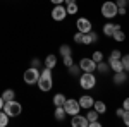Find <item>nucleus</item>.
<instances>
[{"mask_svg": "<svg viewBox=\"0 0 129 127\" xmlns=\"http://www.w3.org/2000/svg\"><path fill=\"white\" fill-rule=\"evenodd\" d=\"M38 88L43 93H48L50 89L53 88V76H52V69L45 67L40 70V77H38Z\"/></svg>", "mask_w": 129, "mask_h": 127, "instance_id": "nucleus-1", "label": "nucleus"}, {"mask_svg": "<svg viewBox=\"0 0 129 127\" xmlns=\"http://www.w3.org/2000/svg\"><path fill=\"white\" fill-rule=\"evenodd\" d=\"M79 86L86 91H91V89L96 88V76L93 72H83L79 76Z\"/></svg>", "mask_w": 129, "mask_h": 127, "instance_id": "nucleus-2", "label": "nucleus"}, {"mask_svg": "<svg viewBox=\"0 0 129 127\" xmlns=\"http://www.w3.org/2000/svg\"><path fill=\"white\" fill-rule=\"evenodd\" d=\"M10 118L14 117H19L21 113H22V105H21L19 101H16V100H10V101H5L4 103V108H2Z\"/></svg>", "mask_w": 129, "mask_h": 127, "instance_id": "nucleus-3", "label": "nucleus"}, {"mask_svg": "<svg viewBox=\"0 0 129 127\" xmlns=\"http://www.w3.org/2000/svg\"><path fill=\"white\" fill-rule=\"evenodd\" d=\"M100 12H102V16H103L105 19H114V17L117 16V5H115V2H110V0L103 2Z\"/></svg>", "mask_w": 129, "mask_h": 127, "instance_id": "nucleus-4", "label": "nucleus"}, {"mask_svg": "<svg viewBox=\"0 0 129 127\" xmlns=\"http://www.w3.org/2000/svg\"><path fill=\"white\" fill-rule=\"evenodd\" d=\"M62 107H64V110H66V113L71 115V117L81 112V105H79V101H78L76 98H66V101H64Z\"/></svg>", "mask_w": 129, "mask_h": 127, "instance_id": "nucleus-5", "label": "nucleus"}, {"mask_svg": "<svg viewBox=\"0 0 129 127\" xmlns=\"http://www.w3.org/2000/svg\"><path fill=\"white\" fill-rule=\"evenodd\" d=\"M38 77H40V69H36V67H28L24 70V76H22L24 82L29 84V86L36 84L38 82Z\"/></svg>", "mask_w": 129, "mask_h": 127, "instance_id": "nucleus-6", "label": "nucleus"}, {"mask_svg": "<svg viewBox=\"0 0 129 127\" xmlns=\"http://www.w3.org/2000/svg\"><path fill=\"white\" fill-rule=\"evenodd\" d=\"M78 65H79L81 72H95L96 70V62L91 59V57H83Z\"/></svg>", "mask_w": 129, "mask_h": 127, "instance_id": "nucleus-7", "label": "nucleus"}, {"mask_svg": "<svg viewBox=\"0 0 129 127\" xmlns=\"http://www.w3.org/2000/svg\"><path fill=\"white\" fill-rule=\"evenodd\" d=\"M50 16H52V19L60 22V21H64L67 17V10H66V5L64 4H60V5H53V9L50 12Z\"/></svg>", "mask_w": 129, "mask_h": 127, "instance_id": "nucleus-8", "label": "nucleus"}, {"mask_svg": "<svg viewBox=\"0 0 129 127\" xmlns=\"http://www.w3.org/2000/svg\"><path fill=\"white\" fill-rule=\"evenodd\" d=\"M76 28L79 33H89V31L93 29V24H91V21L88 17H79V19L76 21Z\"/></svg>", "mask_w": 129, "mask_h": 127, "instance_id": "nucleus-9", "label": "nucleus"}, {"mask_svg": "<svg viewBox=\"0 0 129 127\" xmlns=\"http://www.w3.org/2000/svg\"><path fill=\"white\" fill-rule=\"evenodd\" d=\"M71 125L72 127H88V118H86V115L76 113V115L71 117Z\"/></svg>", "mask_w": 129, "mask_h": 127, "instance_id": "nucleus-10", "label": "nucleus"}, {"mask_svg": "<svg viewBox=\"0 0 129 127\" xmlns=\"http://www.w3.org/2000/svg\"><path fill=\"white\" fill-rule=\"evenodd\" d=\"M79 101L81 108H84V110H89V108H93V103H95V98L91 96V95H83V96L78 100Z\"/></svg>", "mask_w": 129, "mask_h": 127, "instance_id": "nucleus-11", "label": "nucleus"}, {"mask_svg": "<svg viewBox=\"0 0 129 127\" xmlns=\"http://www.w3.org/2000/svg\"><path fill=\"white\" fill-rule=\"evenodd\" d=\"M115 29H122V26L119 22H107V24H103V34L105 36H112Z\"/></svg>", "mask_w": 129, "mask_h": 127, "instance_id": "nucleus-12", "label": "nucleus"}, {"mask_svg": "<svg viewBox=\"0 0 129 127\" xmlns=\"http://www.w3.org/2000/svg\"><path fill=\"white\" fill-rule=\"evenodd\" d=\"M93 43H98V34L91 29L89 33H84V36H83V45H93Z\"/></svg>", "mask_w": 129, "mask_h": 127, "instance_id": "nucleus-13", "label": "nucleus"}, {"mask_svg": "<svg viewBox=\"0 0 129 127\" xmlns=\"http://www.w3.org/2000/svg\"><path fill=\"white\" fill-rule=\"evenodd\" d=\"M112 81H114V84L120 86V84H124V82L127 81V74H124V70H122V72H114Z\"/></svg>", "mask_w": 129, "mask_h": 127, "instance_id": "nucleus-14", "label": "nucleus"}, {"mask_svg": "<svg viewBox=\"0 0 129 127\" xmlns=\"http://www.w3.org/2000/svg\"><path fill=\"white\" fill-rule=\"evenodd\" d=\"M43 64H45V67H48V69H55V65H57V57L53 53H50V55L45 57Z\"/></svg>", "mask_w": 129, "mask_h": 127, "instance_id": "nucleus-15", "label": "nucleus"}, {"mask_svg": "<svg viewBox=\"0 0 129 127\" xmlns=\"http://www.w3.org/2000/svg\"><path fill=\"white\" fill-rule=\"evenodd\" d=\"M96 72L98 74H109L110 72V65H109V62H105V60H102V62H98L96 64Z\"/></svg>", "mask_w": 129, "mask_h": 127, "instance_id": "nucleus-16", "label": "nucleus"}, {"mask_svg": "<svg viewBox=\"0 0 129 127\" xmlns=\"http://www.w3.org/2000/svg\"><path fill=\"white\" fill-rule=\"evenodd\" d=\"M107 62H109L110 69H112L114 72H122V70H124V67H122V62H120V59H119V60H107Z\"/></svg>", "mask_w": 129, "mask_h": 127, "instance_id": "nucleus-17", "label": "nucleus"}, {"mask_svg": "<svg viewBox=\"0 0 129 127\" xmlns=\"http://www.w3.org/2000/svg\"><path fill=\"white\" fill-rule=\"evenodd\" d=\"M0 96H2V100H4V101H10V100H16V91H14V89H4Z\"/></svg>", "mask_w": 129, "mask_h": 127, "instance_id": "nucleus-18", "label": "nucleus"}, {"mask_svg": "<svg viewBox=\"0 0 129 127\" xmlns=\"http://www.w3.org/2000/svg\"><path fill=\"white\" fill-rule=\"evenodd\" d=\"M93 108L98 112L100 115L107 112V105H105V101H100V100H95V103H93Z\"/></svg>", "mask_w": 129, "mask_h": 127, "instance_id": "nucleus-19", "label": "nucleus"}, {"mask_svg": "<svg viewBox=\"0 0 129 127\" xmlns=\"http://www.w3.org/2000/svg\"><path fill=\"white\" fill-rule=\"evenodd\" d=\"M67 70H69V76L71 77H79L81 76V69L78 64H72V65H69L67 67Z\"/></svg>", "mask_w": 129, "mask_h": 127, "instance_id": "nucleus-20", "label": "nucleus"}, {"mask_svg": "<svg viewBox=\"0 0 129 127\" xmlns=\"http://www.w3.org/2000/svg\"><path fill=\"white\" fill-rule=\"evenodd\" d=\"M53 115H55V120H59V122H62L64 118H66V110H64V107H55V112H53Z\"/></svg>", "mask_w": 129, "mask_h": 127, "instance_id": "nucleus-21", "label": "nucleus"}, {"mask_svg": "<svg viewBox=\"0 0 129 127\" xmlns=\"http://www.w3.org/2000/svg\"><path fill=\"white\" fill-rule=\"evenodd\" d=\"M52 101H53V105H55V107H62V105H64V101H66V95H64V93H57L55 96L52 98Z\"/></svg>", "mask_w": 129, "mask_h": 127, "instance_id": "nucleus-22", "label": "nucleus"}, {"mask_svg": "<svg viewBox=\"0 0 129 127\" xmlns=\"http://www.w3.org/2000/svg\"><path fill=\"white\" fill-rule=\"evenodd\" d=\"M112 38L115 39L117 43H122V41L126 39V33H124L122 29H115V31H114V34H112Z\"/></svg>", "mask_w": 129, "mask_h": 127, "instance_id": "nucleus-23", "label": "nucleus"}, {"mask_svg": "<svg viewBox=\"0 0 129 127\" xmlns=\"http://www.w3.org/2000/svg\"><path fill=\"white\" fill-rule=\"evenodd\" d=\"M59 53H60V57H69V55H72V48L69 45H60Z\"/></svg>", "mask_w": 129, "mask_h": 127, "instance_id": "nucleus-24", "label": "nucleus"}, {"mask_svg": "<svg viewBox=\"0 0 129 127\" xmlns=\"http://www.w3.org/2000/svg\"><path fill=\"white\" fill-rule=\"evenodd\" d=\"M66 10H67V16H74V14H78V10H79L78 2H76V4H69V5H66Z\"/></svg>", "mask_w": 129, "mask_h": 127, "instance_id": "nucleus-25", "label": "nucleus"}, {"mask_svg": "<svg viewBox=\"0 0 129 127\" xmlns=\"http://www.w3.org/2000/svg\"><path fill=\"white\" fill-rule=\"evenodd\" d=\"M9 115L4 112V110H0V127H7L9 125Z\"/></svg>", "mask_w": 129, "mask_h": 127, "instance_id": "nucleus-26", "label": "nucleus"}, {"mask_svg": "<svg viewBox=\"0 0 129 127\" xmlns=\"http://www.w3.org/2000/svg\"><path fill=\"white\" fill-rule=\"evenodd\" d=\"M98 117H100V113L96 112V110H95V108H93V110L89 108V112L86 113V118H88V122H93V120H98Z\"/></svg>", "mask_w": 129, "mask_h": 127, "instance_id": "nucleus-27", "label": "nucleus"}, {"mask_svg": "<svg viewBox=\"0 0 129 127\" xmlns=\"http://www.w3.org/2000/svg\"><path fill=\"white\" fill-rule=\"evenodd\" d=\"M120 62H122V67H124V72H129V53L122 55L120 57Z\"/></svg>", "mask_w": 129, "mask_h": 127, "instance_id": "nucleus-28", "label": "nucleus"}, {"mask_svg": "<svg viewBox=\"0 0 129 127\" xmlns=\"http://www.w3.org/2000/svg\"><path fill=\"white\" fill-rule=\"evenodd\" d=\"M120 57H122V52H120V50H112V52H110V55H109V60H119Z\"/></svg>", "mask_w": 129, "mask_h": 127, "instance_id": "nucleus-29", "label": "nucleus"}, {"mask_svg": "<svg viewBox=\"0 0 129 127\" xmlns=\"http://www.w3.org/2000/svg\"><path fill=\"white\" fill-rule=\"evenodd\" d=\"M91 59L95 60L96 64H98V62H102V60H103V52H100V50H95V52H93V55H91Z\"/></svg>", "mask_w": 129, "mask_h": 127, "instance_id": "nucleus-30", "label": "nucleus"}, {"mask_svg": "<svg viewBox=\"0 0 129 127\" xmlns=\"http://www.w3.org/2000/svg\"><path fill=\"white\" fill-rule=\"evenodd\" d=\"M83 36H84V33H79V31H78V33H76V34H74V43H78V45H83Z\"/></svg>", "mask_w": 129, "mask_h": 127, "instance_id": "nucleus-31", "label": "nucleus"}, {"mask_svg": "<svg viewBox=\"0 0 129 127\" xmlns=\"http://www.w3.org/2000/svg\"><path fill=\"white\" fill-rule=\"evenodd\" d=\"M62 62H64V65H66V67L72 65V64H74V60H72V55H69V57H62Z\"/></svg>", "mask_w": 129, "mask_h": 127, "instance_id": "nucleus-32", "label": "nucleus"}, {"mask_svg": "<svg viewBox=\"0 0 129 127\" xmlns=\"http://www.w3.org/2000/svg\"><path fill=\"white\" fill-rule=\"evenodd\" d=\"M40 65H41V60L38 59V57H35V59L31 60V67H36V69H40Z\"/></svg>", "mask_w": 129, "mask_h": 127, "instance_id": "nucleus-33", "label": "nucleus"}, {"mask_svg": "<svg viewBox=\"0 0 129 127\" xmlns=\"http://www.w3.org/2000/svg\"><path fill=\"white\" fill-rule=\"evenodd\" d=\"M122 120H124V125L129 127V110H126L124 112V115H122Z\"/></svg>", "mask_w": 129, "mask_h": 127, "instance_id": "nucleus-34", "label": "nucleus"}, {"mask_svg": "<svg viewBox=\"0 0 129 127\" xmlns=\"http://www.w3.org/2000/svg\"><path fill=\"white\" fill-rule=\"evenodd\" d=\"M115 5L117 7H126L127 5V0H115Z\"/></svg>", "mask_w": 129, "mask_h": 127, "instance_id": "nucleus-35", "label": "nucleus"}, {"mask_svg": "<svg viewBox=\"0 0 129 127\" xmlns=\"http://www.w3.org/2000/svg\"><path fill=\"white\" fill-rule=\"evenodd\" d=\"M88 127H102V122H98V120H93V122H88Z\"/></svg>", "mask_w": 129, "mask_h": 127, "instance_id": "nucleus-36", "label": "nucleus"}, {"mask_svg": "<svg viewBox=\"0 0 129 127\" xmlns=\"http://www.w3.org/2000/svg\"><path fill=\"white\" fill-rule=\"evenodd\" d=\"M124 112H126V110H124V108L120 107V108H117V110H115V115H117L119 118H122V115H124Z\"/></svg>", "mask_w": 129, "mask_h": 127, "instance_id": "nucleus-37", "label": "nucleus"}, {"mask_svg": "<svg viewBox=\"0 0 129 127\" xmlns=\"http://www.w3.org/2000/svg\"><path fill=\"white\" fill-rule=\"evenodd\" d=\"M126 7H117V16H126Z\"/></svg>", "mask_w": 129, "mask_h": 127, "instance_id": "nucleus-38", "label": "nucleus"}, {"mask_svg": "<svg viewBox=\"0 0 129 127\" xmlns=\"http://www.w3.org/2000/svg\"><path fill=\"white\" fill-rule=\"evenodd\" d=\"M122 108H124V110H129V96L124 98V101H122Z\"/></svg>", "mask_w": 129, "mask_h": 127, "instance_id": "nucleus-39", "label": "nucleus"}, {"mask_svg": "<svg viewBox=\"0 0 129 127\" xmlns=\"http://www.w3.org/2000/svg\"><path fill=\"white\" fill-rule=\"evenodd\" d=\"M53 5H60V4H64V0H50Z\"/></svg>", "mask_w": 129, "mask_h": 127, "instance_id": "nucleus-40", "label": "nucleus"}, {"mask_svg": "<svg viewBox=\"0 0 129 127\" xmlns=\"http://www.w3.org/2000/svg\"><path fill=\"white\" fill-rule=\"evenodd\" d=\"M78 0H64V5H69V4H76Z\"/></svg>", "mask_w": 129, "mask_h": 127, "instance_id": "nucleus-41", "label": "nucleus"}, {"mask_svg": "<svg viewBox=\"0 0 129 127\" xmlns=\"http://www.w3.org/2000/svg\"><path fill=\"white\" fill-rule=\"evenodd\" d=\"M4 103H5V101H4V100H2V96H0V110L4 108Z\"/></svg>", "mask_w": 129, "mask_h": 127, "instance_id": "nucleus-42", "label": "nucleus"}, {"mask_svg": "<svg viewBox=\"0 0 129 127\" xmlns=\"http://www.w3.org/2000/svg\"><path fill=\"white\" fill-rule=\"evenodd\" d=\"M127 4H129V0H127Z\"/></svg>", "mask_w": 129, "mask_h": 127, "instance_id": "nucleus-43", "label": "nucleus"}]
</instances>
